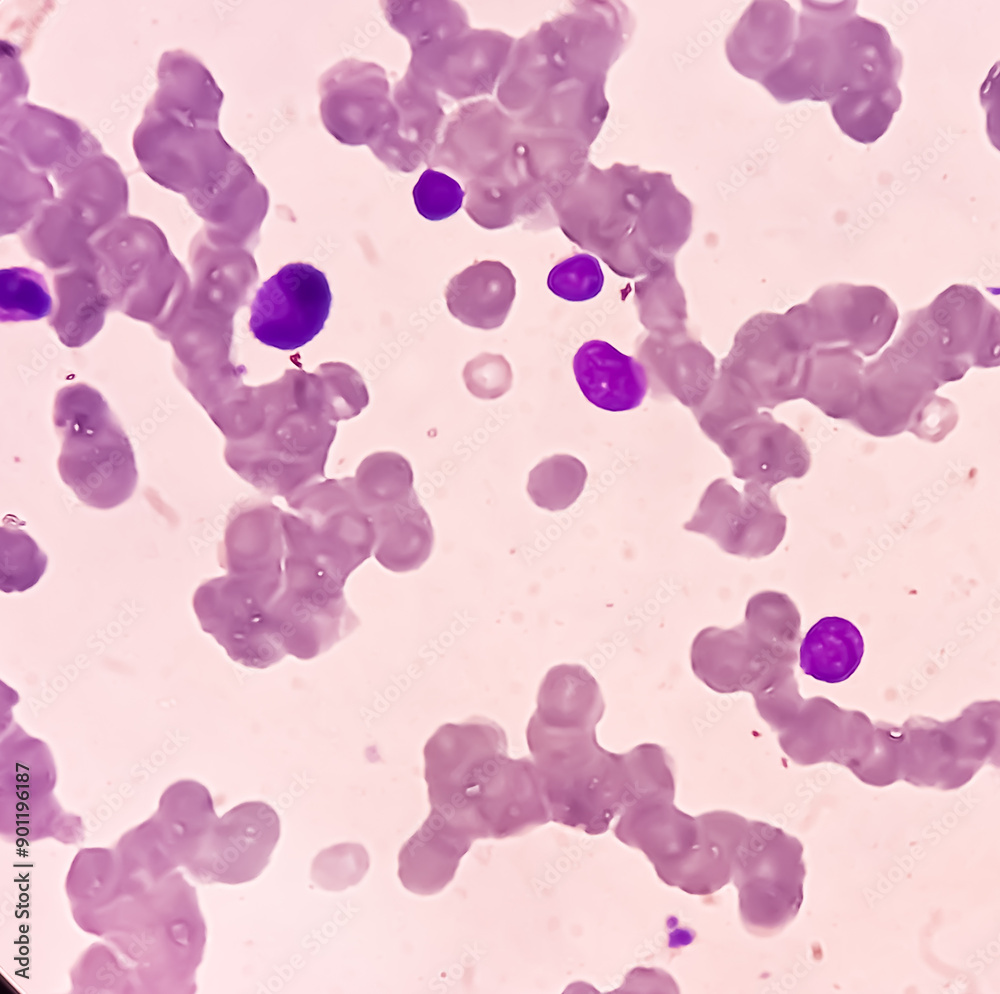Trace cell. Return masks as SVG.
Returning a JSON list of instances; mask_svg holds the SVG:
<instances>
[{
	"label": "cell",
	"instance_id": "3",
	"mask_svg": "<svg viewBox=\"0 0 1000 994\" xmlns=\"http://www.w3.org/2000/svg\"><path fill=\"white\" fill-rule=\"evenodd\" d=\"M896 341L944 385L999 365V313L976 288L953 285L912 312Z\"/></svg>",
	"mask_w": 1000,
	"mask_h": 994
},
{
	"label": "cell",
	"instance_id": "4",
	"mask_svg": "<svg viewBox=\"0 0 1000 994\" xmlns=\"http://www.w3.org/2000/svg\"><path fill=\"white\" fill-rule=\"evenodd\" d=\"M286 502L295 511L281 515L286 554L314 562L345 584L375 545L354 477L318 481Z\"/></svg>",
	"mask_w": 1000,
	"mask_h": 994
},
{
	"label": "cell",
	"instance_id": "1",
	"mask_svg": "<svg viewBox=\"0 0 1000 994\" xmlns=\"http://www.w3.org/2000/svg\"><path fill=\"white\" fill-rule=\"evenodd\" d=\"M613 831L641 851L668 886L706 896L731 881L737 837L722 811L694 817L669 798L646 797L624 809Z\"/></svg>",
	"mask_w": 1000,
	"mask_h": 994
},
{
	"label": "cell",
	"instance_id": "36",
	"mask_svg": "<svg viewBox=\"0 0 1000 994\" xmlns=\"http://www.w3.org/2000/svg\"><path fill=\"white\" fill-rule=\"evenodd\" d=\"M604 275L596 257L578 253L558 262L549 272L547 286L556 296L572 302L596 297Z\"/></svg>",
	"mask_w": 1000,
	"mask_h": 994
},
{
	"label": "cell",
	"instance_id": "2",
	"mask_svg": "<svg viewBox=\"0 0 1000 994\" xmlns=\"http://www.w3.org/2000/svg\"><path fill=\"white\" fill-rule=\"evenodd\" d=\"M92 240L112 306L170 338L180 322L183 272L161 230L146 219L123 216Z\"/></svg>",
	"mask_w": 1000,
	"mask_h": 994
},
{
	"label": "cell",
	"instance_id": "24",
	"mask_svg": "<svg viewBox=\"0 0 1000 994\" xmlns=\"http://www.w3.org/2000/svg\"><path fill=\"white\" fill-rule=\"evenodd\" d=\"M375 531L373 554L386 569L408 572L430 557L434 531L417 494L373 504L367 511Z\"/></svg>",
	"mask_w": 1000,
	"mask_h": 994
},
{
	"label": "cell",
	"instance_id": "30",
	"mask_svg": "<svg viewBox=\"0 0 1000 994\" xmlns=\"http://www.w3.org/2000/svg\"><path fill=\"white\" fill-rule=\"evenodd\" d=\"M864 642L858 628L840 617H824L806 633L800 646L805 674L826 683L847 680L860 665Z\"/></svg>",
	"mask_w": 1000,
	"mask_h": 994
},
{
	"label": "cell",
	"instance_id": "7",
	"mask_svg": "<svg viewBox=\"0 0 1000 994\" xmlns=\"http://www.w3.org/2000/svg\"><path fill=\"white\" fill-rule=\"evenodd\" d=\"M132 146L142 170L190 205L211 195L246 161L219 127L188 125L147 106Z\"/></svg>",
	"mask_w": 1000,
	"mask_h": 994
},
{
	"label": "cell",
	"instance_id": "33",
	"mask_svg": "<svg viewBox=\"0 0 1000 994\" xmlns=\"http://www.w3.org/2000/svg\"><path fill=\"white\" fill-rule=\"evenodd\" d=\"M587 475L579 459L569 454H556L543 459L529 472L527 493L540 508L564 510L582 493Z\"/></svg>",
	"mask_w": 1000,
	"mask_h": 994
},
{
	"label": "cell",
	"instance_id": "10",
	"mask_svg": "<svg viewBox=\"0 0 1000 994\" xmlns=\"http://www.w3.org/2000/svg\"><path fill=\"white\" fill-rule=\"evenodd\" d=\"M331 301L323 272L306 263L287 264L258 289L250 330L265 345L297 349L323 329Z\"/></svg>",
	"mask_w": 1000,
	"mask_h": 994
},
{
	"label": "cell",
	"instance_id": "28",
	"mask_svg": "<svg viewBox=\"0 0 1000 994\" xmlns=\"http://www.w3.org/2000/svg\"><path fill=\"white\" fill-rule=\"evenodd\" d=\"M22 239L34 257L53 269L96 263L94 236L83 216L59 197L46 203L26 227Z\"/></svg>",
	"mask_w": 1000,
	"mask_h": 994
},
{
	"label": "cell",
	"instance_id": "25",
	"mask_svg": "<svg viewBox=\"0 0 1000 994\" xmlns=\"http://www.w3.org/2000/svg\"><path fill=\"white\" fill-rule=\"evenodd\" d=\"M516 296V279L500 261H476L454 275L445 289L449 312L468 326L492 330L506 320Z\"/></svg>",
	"mask_w": 1000,
	"mask_h": 994
},
{
	"label": "cell",
	"instance_id": "20",
	"mask_svg": "<svg viewBox=\"0 0 1000 994\" xmlns=\"http://www.w3.org/2000/svg\"><path fill=\"white\" fill-rule=\"evenodd\" d=\"M279 837L280 820L270 805L248 801L231 809L219 831V880L238 884L257 878L268 865Z\"/></svg>",
	"mask_w": 1000,
	"mask_h": 994
},
{
	"label": "cell",
	"instance_id": "19",
	"mask_svg": "<svg viewBox=\"0 0 1000 994\" xmlns=\"http://www.w3.org/2000/svg\"><path fill=\"white\" fill-rule=\"evenodd\" d=\"M796 35V12L785 1H754L725 40V53L741 75L761 82L787 56Z\"/></svg>",
	"mask_w": 1000,
	"mask_h": 994
},
{
	"label": "cell",
	"instance_id": "17",
	"mask_svg": "<svg viewBox=\"0 0 1000 994\" xmlns=\"http://www.w3.org/2000/svg\"><path fill=\"white\" fill-rule=\"evenodd\" d=\"M795 39L785 59L760 84L779 102L825 101L830 31L855 13L856 2L803 1Z\"/></svg>",
	"mask_w": 1000,
	"mask_h": 994
},
{
	"label": "cell",
	"instance_id": "11",
	"mask_svg": "<svg viewBox=\"0 0 1000 994\" xmlns=\"http://www.w3.org/2000/svg\"><path fill=\"white\" fill-rule=\"evenodd\" d=\"M804 313L803 329L812 348L846 347L866 357L888 342L898 319L883 290L851 284L820 288Z\"/></svg>",
	"mask_w": 1000,
	"mask_h": 994
},
{
	"label": "cell",
	"instance_id": "32",
	"mask_svg": "<svg viewBox=\"0 0 1000 994\" xmlns=\"http://www.w3.org/2000/svg\"><path fill=\"white\" fill-rule=\"evenodd\" d=\"M900 89L864 94H843L828 103L841 131L863 144L878 140L889 128L900 109Z\"/></svg>",
	"mask_w": 1000,
	"mask_h": 994
},
{
	"label": "cell",
	"instance_id": "21",
	"mask_svg": "<svg viewBox=\"0 0 1000 994\" xmlns=\"http://www.w3.org/2000/svg\"><path fill=\"white\" fill-rule=\"evenodd\" d=\"M282 511L266 501L247 500L235 505L219 544V565L235 574L283 570Z\"/></svg>",
	"mask_w": 1000,
	"mask_h": 994
},
{
	"label": "cell",
	"instance_id": "18",
	"mask_svg": "<svg viewBox=\"0 0 1000 994\" xmlns=\"http://www.w3.org/2000/svg\"><path fill=\"white\" fill-rule=\"evenodd\" d=\"M730 460L733 475L771 490L788 478H802L811 465L803 438L768 413L751 417L716 443Z\"/></svg>",
	"mask_w": 1000,
	"mask_h": 994
},
{
	"label": "cell",
	"instance_id": "29",
	"mask_svg": "<svg viewBox=\"0 0 1000 994\" xmlns=\"http://www.w3.org/2000/svg\"><path fill=\"white\" fill-rule=\"evenodd\" d=\"M863 364L849 348H817L807 361L803 397L831 418L850 420L861 397Z\"/></svg>",
	"mask_w": 1000,
	"mask_h": 994
},
{
	"label": "cell",
	"instance_id": "12",
	"mask_svg": "<svg viewBox=\"0 0 1000 994\" xmlns=\"http://www.w3.org/2000/svg\"><path fill=\"white\" fill-rule=\"evenodd\" d=\"M318 90L322 123L343 144L370 147L398 121L386 73L375 63L344 59L322 74Z\"/></svg>",
	"mask_w": 1000,
	"mask_h": 994
},
{
	"label": "cell",
	"instance_id": "27",
	"mask_svg": "<svg viewBox=\"0 0 1000 994\" xmlns=\"http://www.w3.org/2000/svg\"><path fill=\"white\" fill-rule=\"evenodd\" d=\"M57 298L50 325L68 347H79L101 330L111 304L97 264H82L54 277Z\"/></svg>",
	"mask_w": 1000,
	"mask_h": 994
},
{
	"label": "cell",
	"instance_id": "34",
	"mask_svg": "<svg viewBox=\"0 0 1000 994\" xmlns=\"http://www.w3.org/2000/svg\"><path fill=\"white\" fill-rule=\"evenodd\" d=\"M47 566V556L33 538L22 529L1 526L0 589L5 593L23 592L34 586Z\"/></svg>",
	"mask_w": 1000,
	"mask_h": 994
},
{
	"label": "cell",
	"instance_id": "35",
	"mask_svg": "<svg viewBox=\"0 0 1000 994\" xmlns=\"http://www.w3.org/2000/svg\"><path fill=\"white\" fill-rule=\"evenodd\" d=\"M0 278L3 322L35 320L51 314L53 302L40 274L15 267L1 270Z\"/></svg>",
	"mask_w": 1000,
	"mask_h": 994
},
{
	"label": "cell",
	"instance_id": "6",
	"mask_svg": "<svg viewBox=\"0 0 1000 994\" xmlns=\"http://www.w3.org/2000/svg\"><path fill=\"white\" fill-rule=\"evenodd\" d=\"M282 585L283 570L227 573L201 583L192 605L202 630L233 661L263 669L287 655L269 614Z\"/></svg>",
	"mask_w": 1000,
	"mask_h": 994
},
{
	"label": "cell",
	"instance_id": "9",
	"mask_svg": "<svg viewBox=\"0 0 1000 994\" xmlns=\"http://www.w3.org/2000/svg\"><path fill=\"white\" fill-rule=\"evenodd\" d=\"M787 518L771 490L746 482L740 493L726 479L714 480L704 491L686 531L714 540L726 553L748 559L775 551L782 542Z\"/></svg>",
	"mask_w": 1000,
	"mask_h": 994
},
{
	"label": "cell",
	"instance_id": "23",
	"mask_svg": "<svg viewBox=\"0 0 1000 994\" xmlns=\"http://www.w3.org/2000/svg\"><path fill=\"white\" fill-rule=\"evenodd\" d=\"M573 370L586 399L607 411L634 409L647 392L642 364L602 340L587 341L578 349Z\"/></svg>",
	"mask_w": 1000,
	"mask_h": 994
},
{
	"label": "cell",
	"instance_id": "16",
	"mask_svg": "<svg viewBox=\"0 0 1000 994\" xmlns=\"http://www.w3.org/2000/svg\"><path fill=\"white\" fill-rule=\"evenodd\" d=\"M940 386L929 373L888 347L864 367L859 405L850 421L872 436L900 434L918 406Z\"/></svg>",
	"mask_w": 1000,
	"mask_h": 994
},
{
	"label": "cell",
	"instance_id": "22",
	"mask_svg": "<svg viewBox=\"0 0 1000 994\" xmlns=\"http://www.w3.org/2000/svg\"><path fill=\"white\" fill-rule=\"evenodd\" d=\"M157 80V90L147 107L188 125L219 127L223 93L195 56L182 49L163 53Z\"/></svg>",
	"mask_w": 1000,
	"mask_h": 994
},
{
	"label": "cell",
	"instance_id": "13",
	"mask_svg": "<svg viewBox=\"0 0 1000 994\" xmlns=\"http://www.w3.org/2000/svg\"><path fill=\"white\" fill-rule=\"evenodd\" d=\"M61 441L59 474L82 503L111 509L131 497L138 472L130 440L116 418Z\"/></svg>",
	"mask_w": 1000,
	"mask_h": 994
},
{
	"label": "cell",
	"instance_id": "15",
	"mask_svg": "<svg viewBox=\"0 0 1000 994\" xmlns=\"http://www.w3.org/2000/svg\"><path fill=\"white\" fill-rule=\"evenodd\" d=\"M901 70L902 55L886 28L853 13L830 31L826 101L842 94L899 89Z\"/></svg>",
	"mask_w": 1000,
	"mask_h": 994
},
{
	"label": "cell",
	"instance_id": "39",
	"mask_svg": "<svg viewBox=\"0 0 1000 994\" xmlns=\"http://www.w3.org/2000/svg\"><path fill=\"white\" fill-rule=\"evenodd\" d=\"M957 422L955 404L933 393L914 411L906 430L922 440L936 443L942 441Z\"/></svg>",
	"mask_w": 1000,
	"mask_h": 994
},
{
	"label": "cell",
	"instance_id": "38",
	"mask_svg": "<svg viewBox=\"0 0 1000 994\" xmlns=\"http://www.w3.org/2000/svg\"><path fill=\"white\" fill-rule=\"evenodd\" d=\"M463 380L473 396L492 400L510 390L513 374L503 355L481 353L466 363Z\"/></svg>",
	"mask_w": 1000,
	"mask_h": 994
},
{
	"label": "cell",
	"instance_id": "37",
	"mask_svg": "<svg viewBox=\"0 0 1000 994\" xmlns=\"http://www.w3.org/2000/svg\"><path fill=\"white\" fill-rule=\"evenodd\" d=\"M464 195L456 180L432 169L425 170L413 188L418 213L431 221L443 220L455 214L462 206Z\"/></svg>",
	"mask_w": 1000,
	"mask_h": 994
},
{
	"label": "cell",
	"instance_id": "8",
	"mask_svg": "<svg viewBox=\"0 0 1000 994\" xmlns=\"http://www.w3.org/2000/svg\"><path fill=\"white\" fill-rule=\"evenodd\" d=\"M344 585L314 562L285 555L283 585L269 614L287 654L314 658L359 626Z\"/></svg>",
	"mask_w": 1000,
	"mask_h": 994
},
{
	"label": "cell",
	"instance_id": "26",
	"mask_svg": "<svg viewBox=\"0 0 1000 994\" xmlns=\"http://www.w3.org/2000/svg\"><path fill=\"white\" fill-rule=\"evenodd\" d=\"M55 182L59 198L81 213L94 235L127 212L126 178L118 163L104 153L84 160Z\"/></svg>",
	"mask_w": 1000,
	"mask_h": 994
},
{
	"label": "cell",
	"instance_id": "14",
	"mask_svg": "<svg viewBox=\"0 0 1000 994\" xmlns=\"http://www.w3.org/2000/svg\"><path fill=\"white\" fill-rule=\"evenodd\" d=\"M1 147L54 180L103 153L100 142L76 120L31 103H13L1 114Z\"/></svg>",
	"mask_w": 1000,
	"mask_h": 994
},
{
	"label": "cell",
	"instance_id": "5",
	"mask_svg": "<svg viewBox=\"0 0 1000 994\" xmlns=\"http://www.w3.org/2000/svg\"><path fill=\"white\" fill-rule=\"evenodd\" d=\"M803 845L769 823L749 820L737 849L732 879L744 928L770 937L797 916L804 899Z\"/></svg>",
	"mask_w": 1000,
	"mask_h": 994
},
{
	"label": "cell",
	"instance_id": "31",
	"mask_svg": "<svg viewBox=\"0 0 1000 994\" xmlns=\"http://www.w3.org/2000/svg\"><path fill=\"white\" fill-rule=\"evenodd\" d=\"M48 175L31 169L17 154L1 147V233L26 228L39 210L52 201Z\"/></svg>",
	"mask_w": 1000,
	"mask_h": 994
}]
</instances>
